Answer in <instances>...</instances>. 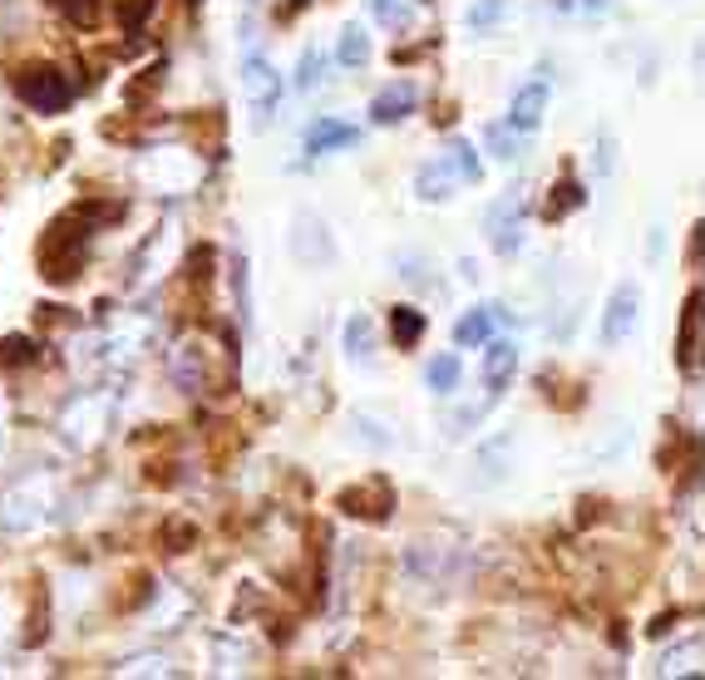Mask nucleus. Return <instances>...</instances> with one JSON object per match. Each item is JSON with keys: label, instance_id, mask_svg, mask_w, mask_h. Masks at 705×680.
Returning <instances> with one entry per match:
<instances>
[{"label": "nucleus", "instance_id": "2eb2a0df", "mask_svg": "<svg viewBox=\"0 0 705 680\" xmlns=\"http://www.w3.org/2000/svg\"><path fill=\"white\" fill-rule=\"evenodd\" d=\"M675 365H681L685 374H695V365H701V291L685 296L681 306V331H675Z\"/></svg>", "mask_w": 705, "mask_h": 680}, {"label": "nucleus", "instance_id": "dca6fc26", "mask_svg": "<svg viewBox=\"0 0 705 680\" xmlns=\"http://www.w3.org/2000/svg\"><path fill=\"white\" fill-rule=\"evenodd\" d=\"M169 374L178 380V390L198 394L203 390V345L198 341H178L169 350Z\"/></svg>", "mask_w": 705, "mask_h": 680}, {"label": "nucleus", "instance_id": "f8f14e48", "mask_svg": "<svg viewBox=\"0 0 705 680\" xmlns=\"http://www.w3.org/2000/svg\"><path fill=\"white\" fill-rule=\"evenodd\" d=\"M415 108H419V89L409 84V79H395V84H385L375 99H370V124H380V128L405 124Z\"/></svg>", "mask_w": 705, "mask_h": 680}, {"label": "nucleus", "instance_id": "b1692460", "mask_svg": "<svg viewBox=\"0 0 705 680\" xmlns=\"http://www.w3.org/2000/svg\"><path fill=\"white\" fill-rule=\"evenodd\" d=\"M484 148L498 158V163H518V158H523V134L508 128V124H488L484 128Z\"/></svg>", "mask_w": 705, "mask_h": 680}, {"label": "nucleus", "instance_id": "6ab92c4d", "mask_svg": "<svg viewBox=\"0 0 705 680\" xmlns=\"http://www.w3.org/2000/svg\"><path fill=\"white\" fill-rule=\"evenodd\" d=\"M425 311L419 306H390V341H395V350H415L419 341H425Z\"/></svg>", "mask_w": 705, "mask_h": 680}, {"label": "nucleus", "instance_id": "7c9ffc66", "mask_svg": "<svg viewBox=\"0 0 705 680\" xmlns=\"http://www.w3.org/2000/svg\"><path fill=\"white\" fill-rule=\"evenodd\" d=\"M701 670V636H691L681 650H666L661 676H695Z\"/></svg>", "mask_w": 705, "mask_h": 680}, {"label": "nucleus", "instance_id": "c85d7f7f", "mask_svg": "<svg viewBox=\"0 0 705 680\" xmlns=\"http://www.w3.org/2000/svg\"><path fill=\"white\" fill-rule=\"evenodd\" d=\"M592 177H597V183L616 177V134H612V128H602V134L592 138Z\"/></svg>", "mask_w": 705, "mask_h": 680}, {"label": "nucleus", "instance_id": "4be33fe9", "mask_svg": "<svg viewBox=\"0 0 705 680\" xmlns=\"http://www.w3.org/2000/svg\"><path fill=\"white\" fill-rule=\"evenodd\" d=\"M459 380H464V360H459V355H435V360L425 365V384L435 394H454L459 390Z\"/></svg>", "mask_w": 705, "mask_h": 680}, {"label": "nucleus", "instance_id": "ddd939ff", "mask_svg": "<svg viewBox=\"0 0 705 680\" xmlns=\"http://www.w3.org/2000/svg\"><path fill=\"white\" fill-rule=\"evenodd\" d=\"M478 374H484V390L488 394H504L508 384H513V374H518V341H494V335H488Z\"/></svg>", "mask_w": 705, "mask_h": 680}, {"label": "nucleus", "instance_id": "c9c22d12", "mask_svg": "<svg viewBox=\"0 0 705 680\" xmlns=\"http://www.w3.org/2000/svg\"><path fill=\"white\" fill-rule=\"evenodd\" d=\"M149 10H153V0H134V5L124 10V25H129L134 35H139V30H143V15H149Z\"/></svg>", "mask_w": 705, "mask_h": 680}, {"label": "nucleus", "instance_id": "393cba45", "mask_svg": "<svg viewBox=\"0 0 705 680\" xmlns=\"http://www.w3.org/2000/svg\"><path fill=\"white\" fill-rule=\"evenodd\" d=\"M577 207H587V193H582V183L577 177H563L557 187H547V217H573Z\"/></svg>", "mask_w": 705, "mask_h": 680}, {"label": "nucleus", "instance_id": "2f4dec72", "mask_svg": "<svg viewBox=\"0 0 705 680\" xmlns=\"http://www.w3.org/2000/svg\"><path fill=\"white\" fill-rule=\"evenodd\" d=\"M74 30H94L100 25V0H50Z\"/></svg>", "mask_w": 705, "mask_h": 680}, {"label": "nucleus", "instance_id": "6e6552de", "mask_svg": "<svg viewBox=\"0 0 705 680\" xmlns=\"http://www.w3.org/2000/svg\"><path fill=\"white\" fill-rule=\"evenodd\" d=\"M291 256H297V266H336V237H331V227L321 222L316 212H297L291 217Z\"/></svg>", "mask_w": 705, "mask_h": 680}, {"label": "nucleus", "instance_id": "a19ab883", "mask_svg": "<svg viewBox=\"0 0 705 680\" xmlns=\"http://www.w3.org/2000/svg\"><path fill=\"white\" fill-rule=\"evenodd\" d=\"M301 5H307V0H287V10H301Z\"/></svg>", "mask_w": 705, "mask_h": 680}, {"label": "nucleus", "instance_id": "e433bc0d", "mask_svg": "<svg viewBox=\"0 0 705 680\" xmlns=\"http://www.w3.org/2000/svg\"><path fill=\"white\" fill-rule=\"evenodd\" d=\"M577 5H582L587 15H597V20H602V15H612V10H616V0H577Z\"/></svg>", "mask_w": 705, "mask_h": 680}, {"label": "nucleus", "instance_id": "39448f33", "mask_svg": "<svg viewBox=\"0 0 705 680\" xmlns=\"http://www.w3.org/2000/svg\"><path fill=\"white\" fill-rule=\"evenodd\" d=\"M238 84H242V99H247V108L257 114V124H267L271 114H277V104H281V74H277V65H271L267 55H257V49H247L242 55V65H238Z\"/></svg>", "mask_w": 705, "mask_h": 680}, {"label": "nucleus", "instance_id": "cd10ccee", "mask_svg": "<svg viewBox=\"0 0 705 680\" xmlns=\"http://www.w3.org/2000/svg\"><path fill=\"white\" fill-rule=\"evenodd\" d=\"M35 360H41V341H31V335H5L0 341V365L21 370V365H35Z\"/></svg>", "mask_w": 705, "mask_h": 680}, {"label": "nucleus", "instance_id": "20e7f679", "mask_svg": "<svg viewBox=\"0 0 705 680\" xmlns=\"http://www.w3.org/2000/svg\"><path fill=\"white\" fill-rule=\"evenodd\" d=\"M15 94H21L25 108H35V114H65V108L74 104V84L65 69L55 65H31L15 74Z\"/></svg>", "mask_w": 705, "mask_h": 680}, {"label": "nucleus", "instance_id": "0eeeda50", "mask_svg": "<svg viewBox=\"0 0 705 680\" xmlns=\"http://www.w3.org/2000/svg\"><path fill=\"white\" fill-rule=\"evenodd\" d=\"M636 321H642V286H636V281H616L612 296H606L602 325H597V341H602V350H616L622 341H632Z\"/></svg>", "mask_w": 705, "mask_h": 680}, {"label": "nucleus", "instance_id": "7ed1b4c3", "mask_svg": "<svg viewBox=\"0 0 705 680\" xmlns=\"http://www.w3.org/2000/svg\"><path fill=\"white\" fill-rule=\"evenodd\" d=\"M114 394L104 390H80L70 404L60 410V434L65 443H74V449H100L104 439H109L114 429Z\"/></svg>", "mask_w": 705, "mask_h": 680}, {"label": "nucleus", "instance_id": "f03ea898", "mask_svg": "<svg viewBox=\"0 0 705 680\" xmlns=\"http://www.w3.org/2000/svg\"><path fill=\"white\" fill-rule=\"evenodd\" d=\"M80 212V232H65V217L60 222L45 232V242H41V276L45 281H55V286H65V281H74V272L84 266V246H90V237H94V222H100V207H74Z\"/></svg>", "mask_w": 705, "mask_h": 680}, {"label": "nucleus", "instance_id": "4c0bfd02", "mask_svg": "<svg viewBox=\"0 0 705 680\" xmlns=\"http://www.w3.org/2000/svg\"><path fill=\"white\" fill-rule=\"evenodd\" d=\"M646 252H651V262L661 256V227H651V242H646Z\"/></svg>", "mask_w": 705, "mask_h": 680}, {"label": "nucleus", "instance_id": "bb28decb", "mask_svg": "<svg viewBox=\"0 0 705 680\" xmlns=\"http://www.w3.org/2000/svg\"><path fill=\"white\" fill-rule=\"evenodd\" d=\"M444 158H449V163H454V173L464 177V183H478V177H484V158H478V148L469 143V138H454Z\"/></svg>", "mask_w": 705, "mask_h": 680}, {"label": "nucleus", "instance_id": "412c9836", "mask_svg": "<svg viewBox=\"0 0 705 680\" xmlns=\"http://www.w3.org/2000/svg\"><path fill=\"white\" fill-rule=\"evenodd\" d=\"M370 55H375V45H370L366 25H356V20H350V25L340 30L336 59H340V65H346V69H366V65H370Z\"/></svg>", "mask_w": 705, "mask_h": 680}, {"label": "nucleus", "instance_id": "1a4fd4ad", "mask_svg": "<svg viewBox=\"0 0 705 680\" xmlns=\"http://www.w3.org/2000/svg\"><path fill=\"white\" fill-rule=\"evenodd\" d=\"M547 104H553V79H547V69H538L533 79H523V84L513 89V99H508V128H518V134H538V124H543Z\"/></svg>", "mask_w": 705, "mask_h": 680}, {"label": "nucleus", "instance_id": "5701e85b", "mask_svg": "<svg viewBox=\"0 0 705 680\" xmlns=\"http://www.w3.org/2000/svg\"><path fill=\"white\" fill-rule=\"evenodd\" d=\"M508 15H513V0H474V5L464 10V25L474 30V35H488V30L504 25Z\"/></svg>", "mask_w": 705, "mask_h": 680}, {"label": "nucleus", "instance_id": "ea45409f", "mask_svg": "<svg viewBox=\"0 0 705 680\" xmlns=\"http://www.w3.org/2000/svg\"><path fill=\"white\" fill-rule=\"evenodd\" d=\"M0 449H5V404H0Z\"/></svg>", "mask_w": 705, "mask_h": 680}, {"label": "nucleus", "instance_id": "f3484780", "mask_svg": "<svg viewBox=\"0 0 705 680\" xmlns=\"http://www.w3.org/2000/svg\"><path fill=\"white\" fill-rule=\"evenodd\" d=\"M340 345H346V355L356 365H375V321L366 311H356L346 321V331H340Z\"/></svg>", "mask_w": 705, "mask_h": 680}, {"label": "nucleus", "instance_id": "9d476101", "mask_svg": "<svg viewBox=\"0 0 705 680\" xmlns=\"http://www.w3.org/2000/svg\"><path fill=\"white\" fill-rule=\"evenodd\" d=\"M336 503H340V512H350V518L385 522L390 508H395V483H390L385 473H375V479H360L356 488H346Z\"/></svg>", "mask_w": 705, "mask_h": 680}, {"label": "nucleus", "instance_id": "473e14b6", "mask_svg": "<svg viewBox=\"0 0 705 680\" xmlns=\"http://www.w3.org/2000/svg\"><path fill=\"white\" fill-rule=\"evenodd\" d=\"M370 10H375V20L380 25H390V30L415 25V5H409V0H370Z\"/></svg>", "mask_w": 705, "mask_h": 680}, {"label": "nucleus", "instance_id": "aec40b11", "mask_svg": "<svg viewBox=\"0 0 705 680\" xmlns=\"http://www.w3.org/2000/svg\"><path fill=\"white\" fill-rule=\"evenodd\" d=\"M350 439L360 443V449H370V453H385V449H395V429H390L385 419H375V414H350Z\"/></svg>", "mask_w": 705, "mask_h": 680}, {"label": "nucleus", "instance_id": "4468645a", "mask_svg": "<svg viewBox=\"0 0 705 680\" xmlns=\"http://www.w3.org/2000/svg\"><path fill=\"white\" fill-rule=\"evenodd\" d=\"M454 187H464V177L454 173L449 158H429V163H419V173H415V197L419 203H449Z\"/></svg>", "mask_w": 705, "mask_h": 680}, {"label": "nucleus", "instance_id": "f257e3e1", "mask_svg": "<svg viewBox=\"0 0 705 680\" xmlns=\"http://www.w3.org/2000/svg\"><path fill=\"white\" fill-rule=\"evenodd\" d=\"M60 493L50 473H25L11 488H0V532H35L55 518Z\"/></svg>", "mask_w": 705, "mask_h": 680}, {"label": "nucleus", "instance_id": "423d86ee", "mask_svg": "<svg viewBox=\"0 0 705 680\" xmlns=\"http://www.w3.org/2000/svg\"><path fill=\"white\" fill-rule=\"evenodd\" d=\"M523 222H528V197L518 193V187L494 197V207H488V217H484V232L498 256H518V246H523Z\"/></svg>", "mask_w": 705, "mask_h": 680}, {"label": "nucleus", "instance_id": "58836bf2", "mask_svg": "<svg viewBox=\"0 0 705 680\" xmlns=\"http://www.w3.org/2000/svg\"><path fill=\"white\" fill-rule=\"evenodd\" d=\"M547 5H553V10H563V15H567V10H573L577 0H547Z\"/></svg>", "mask_w": 705, "mask_h": 680}, {"label": "nucleus", "instance_id": "a878e982", "mask_svg": "<svg viewBox=\"0 0 705 680\" xmlns=\"http://www.w3.org/2000/svg\"><path fill=\"white\" fill-rule=\"evenodd\" d=\"M321 79H326V49L307 45V49H301V59H297V79H291V84H297L301 94H311Z\"/></svg>", "mask_w": 705, "mask_h": 680}, {"label": "nucleus", "instance_id": "72a5a7b5", "mask_svg": "<svg viewBox=\"0 0 705 680\" xmlns=\"http://www.w3.org/2000/svg\"><path fill=\"white\" fill-rule=\"evenodd\" d=\"M119 676H173V666L163 656H134L119 666Z\"/></svg>", "mask_w": 705, "mask_h": 680}, {"label": "nucleus", "instance_id": "f704fd0d", "mask_svg": "<svg viewBox=\"0 0 705 680\" xmlns=\"http://www.w3.org/2000/svg\"><path fill=\"white\" fill-rule=\"evenodd\" d=\"M425 256H419V252H395V272L400 276H405V281H425Z\"/></svg>", "mask_w": 705, "mask_h": 680}, {"label": "nucleus", "instance_id": "c756f323", "mask_svg": "<svg viewBox=\"0 0 705 680\" xmlns=\"http://www.w3.org/2000/svg\"><path fill=\"white\" fill-rule=\"evenodd\" d=\"M232 301H238V321L252 325V276H247V256H232Z\"/></svg>", "mask_w": 705, "mask_h": 680}, {"label": "nucleus", "instance_id": "9b49d317", "mask_svg": "<svg viewBox=\"0 0 705 680\" xmlns=\"http://www.w3.org/2000/svg\"><path fill=\"white\" fill-rule=\"evenodd\" d=\"M360 143V128L346 124V118H316V124L301 134V153L307 158H326L340 153V148H356Z\"/></svg>", "mask_w": 705, "mask_h": 680}, {"label": "nucleus", "instance_id": "a211bd4d", "mask_svg": "<svg viewBox=\"0 0 705 680\" xmlns=\"http://www.w3.org/2000/svg\"><path fill=\"white\" fill-rule=\"evenodd\" d=\"M494 321H498V301L494 306H474L469 315H459L454 321V341L464 345V350H478V345L494 335Z\"/></svg>", "mask_w": 705, "mask_h": 680}]
</instances>
